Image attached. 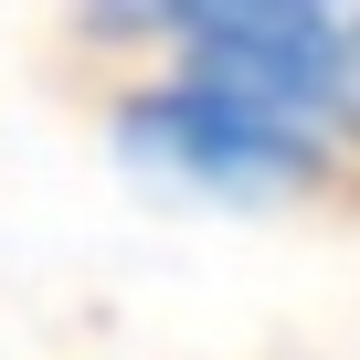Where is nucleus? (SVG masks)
I'll return each instance as SVG.
<instances>
[{"instance_id": "nucleus-1", "label": "nucleus", "mask_w": 360, "mask_h": 360, "mask_svg": "<svg viewBox=\"0 0 360 360\" xmlns=\"http://www.w3.org/2000/svg\"><path fill=\"white\" fill-rule=\"evenodd\" d=\"M106 148L138 191L191 202V212H297L339 191V169H349V138L328 117H297L276 96L180 75V64L138 75L106 106Z\"/></svg>"}, {"instance_id": "nucleus-2", "label": "nucleus", "mask_w": 360, "mask_h": 360, "mask_svg": "<svg viewBox=\"0 0 360 360\" xmlns=\"http://www.w3.org/2000/svg\"><path fill=\"white\" fill-rule=\"evenodd\" d=\"M328 117H339V138L360 148V0L339 11V75H328Z\"/></svg>"}]
</instances>
